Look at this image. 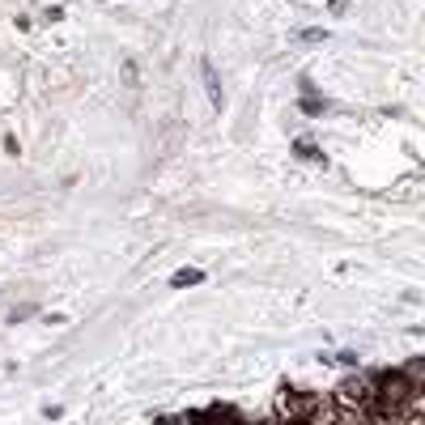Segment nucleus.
<instances>
[{
    "instance_id": "nucleus-1",
    "label": "nucleus",
    "mask_w": 425,
    "mask_h": 425,
    "mask_svg": "<svg viewBox=\"0 0 425 425\" xmlns=\"http://www.w3.org/2000/svg\"><path fill=\"white\" fill-rule=\"evenodd\" d=\"M200 281V273L196 268H183V273H175V285H196Z\"/></svg>"
}]
</instances>
